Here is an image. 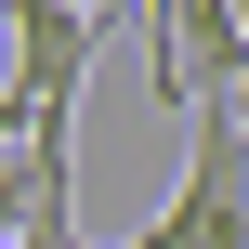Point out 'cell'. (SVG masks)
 Returning a JSON list of instances; mask_svg holds the SVG:
<instances>
[{
	"label": "cell",
	"mask_w": 249,
	"mask_h": 249,
	"mask_svg": "<svg viewBox=\"0 0 249 249\" xmlns=\"http://www.w3.org/2000/svg\"><path fill=\"white\" fill-rule=\"evenodd\" d=\"M184 118H197V144H184V184L144 223V249H249V105H184Z\"/></svg>",
	"instance_id": "1"
},
{
	"label": "cell",
	"mask_w": 249,
	"mask_h": 249,
	"mask_svg": "<svg viewBox=\"0 0 249 249\" xmlns=\"http://www.w3.org/2000/svg\"><path fill=\"white\" fill-rule=\"evenodd\" d=\"M13 249H79V197H53V184H39V197H26V223H13Z\"/></svg>",
	"instance_id": "2"
},
{
	"label": "cell",
	"mask_w": 249,
	"mask_h": 249,
	"mask_svg": "<svg viewBox=\"0 0 249 249\" xmlns=\"http://www.w3.org/2000/svg\"><path fill=\"white\" fill-rule=\"evenodd\" d=\"M26 197H39V171H26V144H0V249H13V223H26Z\"/></svg>",
	"instance_id": "3"
},
{
	"label": "cell",
	"mask_w": 249,
	"mask_h": 249,
	"mask_svg": "<svg viewBox=\"0 0 249 249\" xmlns=\"http://www.w3.org/2000/svg\"><path fill=\"white\" fill-rule=\"evenodd\" d=\"M0 144H26V105H13V92H0Z\"/></svg>",
	"instance_id": "4"
},
{
	"label": "cell",
	"mask_w": 249,
	"mask_h": 249,
	"mask_svg": "<svg viewBox=\"0 0 249 249\" xmlns=\"http://www.w3.org/2000/svg\"><path fill=\"white\" fill-rule=\"evenodd\" d=\"M92 13H118V0H92Z\"/></svg>",
	"instance_id": "5"
},
{
	"label": "cell",
	"mask_w": 249,
	"mask_h": 249,
	"mask_svg": "<svg viewBox=\"0 0 249 249\" xmlns=\"http://www.w3.org/2000/svg\"><path fill=\"white\" fill-rule=\"evenodd\" d=\"M0 26H13V0H0Z\"/></svg>",
	"instance_id": "6"
},
{
	"label": "cell",
	"mask_w": 249,
	"mask_h": 249,
	"mask_svg": "<svg viewBox=\"0 0 249 249\" xmlns=\"http://www.w3.org/2000/svg\"><path fill=\"white\" fill-rule=\"evenodd\" d=\"M79 249H92V236H79ZM131 249H144V236H131Z\"/></svg>",
	"instance_id": "7"
}]
</instances>
